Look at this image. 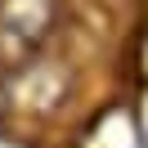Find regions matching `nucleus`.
Instances as JSON below:
<instances>
[{"label":"nucleus","instance_id":"f257e3e1","mask_svg":"<svg viewBox=\"0 0 148 148\" xmlns=\"http://www.w3.org/2000/svg\"><path fill=\"white\" fill-rule=\"evenodd\" d=\"M58 0H0V72L32 63L58 27Z\"/></svg>","mask_w":148,"mask_h":148},{"label":"nucleus","instance_id":"f03ea898","mask_svg":"<svg viewBox=\"0 0 148 148\" xmlns=\"http://www.w3.org/2000/svg\"><path fill=\"white\" fill-rule=\"evenodd\" d=\"M0 148H32V144H23V139H14V135H5V130H0Z\"/></svg>","mask_w":148,"mask_h":148}]
</instances>
